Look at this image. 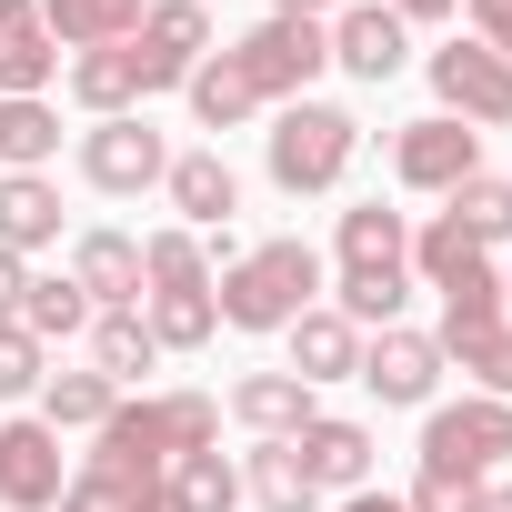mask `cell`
Wrapping results in <instances>:
<instances>
[{
	"instance_id": "2e32d148",
	"label": "cell",
	"mask_w": 512,
	"mask_h": 512,
	"mask_svg": "<svg viewBox=\"0 0 512 512\" xmlns=\"http://www.w3.org/2000/svg\"><path fill=\"white\" fill-rule=\"evenodd\" d=\"M161 191H171L181 231H231V211H241V181H231V161H221V151H171Z\"/></svg>"
},
{
	"instance_id": "f35d334b",
	"label": "cell",
	"mask_w": 512,
	"mask_h": 512,
	"mask_svg": "<svg viewBox=\"0 0 512 512\" xmlns=\"http://www.w3.org/2000/svg\"><path fill=\"white\" fill-rule=\"evenodd\" d=\"M462 11H472V41L512 61V0H462Z\"/></svg>"
},
{
	"instance_id": "9a60e30c",
	"label": "cell",
	"mask_w": 512,
	"mask_h": 512,
	"mask_svg": "<svg viewBox=\"0 0 512 512\" xmlns=\"http://www.w3.org/2000/svg\"><path fill=\"white\" fill-rule=\"evenodd\" d=\"M292 452H302L312 492H372V432H362V422H342V412H312V422L292 432Z\"/></svg>"
},
{
	"instance_id": "3957f363",
	"label": "cell",
	"mask_w": 512,
	"mask_h": 512,
	"mask_svg": "<svg viewBox=\"0 0 512 512\" xmlns=\"http://www.w3.org/2000/svg\"><path fill=\"white\" fill-rule=\"evenodd\" d=\"M141 322H151V342L161 352H201L211 332H221V302H211V262H201V231H151L141 241Z\"/></svg>"
},
{
	"instance_id": "f6af8a7d",
	"label": "cell",
	"mask_w": 512,
	"mask_h": 512,
	"mask_svg": "<svg viewBox=\"0 0 512 512\" xmlns=\"http://www.w3.org/2000/svg\"><path fill=\"white\" fill-rule=\"evenodd\" d=\"M502 312H512V272H502Z\"/></svg>"
},
{
	"instance_id": "cb8c5ba5",
	"label": "cell",
	"mask_w": 512,
	"mask_h": 512,
	"mask_svg": "<svg viewBox=\"0 0 512 512\" xmlns=\"http://www.w3.org/2000/svg\"><path fill=\"white\" fill-rule=\"evenodd\" d=\"M11 322H21V332H31L41 352H51V342H71V332H91V292H81L71 272H41V282L21 292V312H11Z\"/></svg>"
},
{
	"instance_id": "e0dca14e",
	"label": "cell",
	"mask_w": 512,
	"mask_h": 512,
	"mask_svg": "<svg viewBox=\"0 0 512 512\" xmlns=\"http://www.w3.org/2000/svg\"><path fill=\"white\" fill-rule=\"evenodd\" d=\"M71 282L91 292V312H141V241L131 231H81L71 241Z\"/></svg>"
},
{
	"instance_id": "8992f818",
	"label": "cell",
	"mask_w": 512,
	"mask_h": 512,
	"mask_svg": "<svg viewBox=\"0 0 512 512\" xmlns=\"http://www.w3.org/2000/svg\"><path fill=\"white\" fill-rule=\"evenodd\" d=\"M512 462V402H432L422 412V472L442 482H492Z\"/></svg>"
},
{
	"instance_id": "4316f807",
	"label": "cell",
	"mask_w": 512,
	"mask_h": 512,
	"mask_svg": "<svg viewBox=\"0 0 512 512\" xmlns=\"http://www.w3.org/2000/svg\"><path fill=\"white\" fill-rule=\"evenodd\" d=\"M151 362H161V342H151V322H141V312H91V372H111V382L131 392Z\"/></svg>"
},
{
	"instance_id": "7a4b0ae2",
	"label": "cell",
	"mask_w": 512,
	"mask_h": 512,
	"mask_svg": "<svg viewBox=\"0 0 512 512\" xmlns=\"http://www.w3.org/2000/svg\"><path fill=\"white\" fill-rule=\"evenodd\" d=\"M312 292H322V251L312 241H251L241 262L211 282V302H221V322L231 332H292L302 312H312Z\"/></svg>"
},
{
	"instance_id": "7c38bea8",
	"label": "cell",
	"mask_w": 512,
	"mask_h": 512,
	"mask_svg": "<svg viewBox=\"0 0 512 512\" xmlns=\"http://www.w3.org/2000/svg\"><path fill=\"white\" fill-rule=\"evenodd\" d=\"M352 382H372V402H392V412H422L432 402V382H442V342L432 332H362V372Z\"/></svg>"
},
{
	"instance_id": "ac0fdd59",
	"label": "cell",
	"mask_w": 512,
	"mask_h": 512,
	"mask_svg": "<svg viewBox=\"0 0 512 512\" xmlns=\"http://www.w3.org/2000/svg\"><path fill=\"white\" fill-rule=\"evenodd\" d=\"M231 422H241L251 442H292V432L312 422V382H292V372H241V382H231Z\"/></svg>"
},
{
	"instance_id": "8d00e7d4",
	"label": "cell",
	"mask_w": 512,
	"mask_h": 512,
	"mask_svg": "<svg viewBox=\"0 0 512 512\" xmlns=\"http://www.w3.org/2000/svg\"><path fill=\"white\" fill-rule=\"evenodd\" d=\"M151 492H161V482H151ZM61 512H141V492L111 482V472H71V482H61Z\"/></svg>"
},
{
	"instance_id": "1f68e13d",
	"label": "cell",
	"mask_w": 512,
	"mask_h": 512,
	"mask_svg": "<svg viewBox=\"0 0 512 512\" xmlns=\"http://www.w3.org/2000/svg\"><path fill=\"white\" fill-rule=\"evenodd\" d=\"M452 201V231L472 241V251H492V241H512V181H492V171H472L462 191H442Z\"/></svg>"
},
{
	"instance_id": "5bb4252c",
	"label": "cell",
	"mask_w": 512,
	"mask_h": 512,
	"mask_svg": "<svg viewBox=\"0 0 512 512\" xmlns=\"http://www.w3.org/2000/svg\"><path fill=\"white\" fill-rule=\"evenodd\" d=\"M61 71V41L41 21V0H0V101H41Z\"/></svg>"
},
{
	"instance_id": "ba28073f",
	"label": "cell",
	"mask_w": 512,
	"mask_h": 512,
	"mask_svg": "<svg viewBox=\"0 0 512 512\" xmlns=\"http://www.w3.org/2000/svg\"><path fill=\"white\" fill-rule=\"evenodd\" d=\"M201 61H211V11H201V0H151V11H141V31H131L141 101H151V91H181Z\"/></svg>"
},
{
	"instance_id": "ffe728a7",
	"label": "cell",
	"mask_w": 512,
	"mask_h": 512,
	"mask_svg": "<svg viewBox=\"0 0 512 512\" xmlns=\"http://www.w3.org/2000/svg\"><path fill=\"white\" fill-rule=\"evenodd\" d=\"M342 272H412V221L382 201H352L342 211Z\"/></svg>"
},
{
	"instance_id": "60d3db41",
	"label": "cell",
	"mask_w": 512,
	"mask_h": 512,
	"mask_svg": "<svg viewBox=\"0 0 512 512\" xmlns=\"http://www.w3.org/2000/svg\"><path fill=\"white\" fill-rule=\"evenodd\" d=\"M392 21H442V11H462V0H382Z\"/></svg>"
},
{
	"instance_id": "9c48e42d",
	"label": "cell",
	"mask_w": 512,
	"mask_h": 512,
	"mask_svg": "<svg viewBox=\"0 0 512 512\" xmlns=\"http://www.w3.org/2000/svg\"><path fill=\"white\" fill-rule=\"evenodd\" d=\"M472 171H482V131L472 121H442L432 111V121H402L392 131V181L402 191H462Z\"/></svg>"
},
{
	"instance_id": "83f0119b",
	"label": "cell",
	"mask_w": 512,
	"mask_h": 512,
	"mask_svg": "<svg viewBox=\"0 0 512 512\" xmlns=\"http://www.w3.org/2000/svg\"><path fill=\"white\" fill-rule=\"evenodd\" d=\"M161 502H171V512H241V472H231L221 452H181V462L161 472Z\"/></svg>"
},
{
	"instance_id": "484cf974",
	"label": "cell",
	"mask_w": 512,
	"mask_h": 512,
	"mask_svg": "<svg viewBox=\"0 0 512 512\" xmlns=\"http://www.w3.org/2000/svg\"><path fill=\"white\" fill-rule=\"evenodd\" d=\"M432 292H442V332H432V342L482 332V322H512V312H502V272H492V251H482V262H462L452 282H432Z\"/></svg>"
},
{
	"instance_id": "bcb514c9",
	"label": "cell",
	"mask_w": 512,
	"mask_h": 512,
	"mask_svg": "<svg viewBox=\"0 0 512 512\" xmlns=\"http://www.w3.org/2000/svg\"><path fill=\"white\" fill-rule=\"evenodd\" d=\"M201 11H211V0H201Z\"/></svg>"
},
{
	"instance_id": "44dd1931",
	"label": "cell",
	"mask_w": 512,
	"mask_h": 512,
	"mask_svg": "<svg viewBox=\"0 0 512 512\" xmlns=\"http://www.w3.org/2000/svg\"><path fill=\"white\" fill-rule=\"evenodd\" d=\"M141 11L151 0H41V21H51L61 51H111V41L141 31Z\"/></svg>"
},
{
	"instance_id": "8fae6325",
	"label": "cell",
	"mask_w": 512,
	"mask_h": 512,
	"mask_svg": "<svg viewBox=\"0 0 512 512\" xmlns=\"http://www.w3.org/2000/svg\"><path fill=\"white\" fill-rule=\"evenodd\" d=\"M161 171H171V151H161V131H151L141 111L81 131V181H91V191H151Z\"/></svg>"
},
{
	"instance_id": "b9f144b4",
	"label": "cell",
	"mask_w": 512,
	"mask_h": 512,
	"mask_svg": "<svg viewBox=\"0 0 512 512\" xmlns=\"http://www.w3.org/2000/svg\"><path fill=\"white\" fill-rule=\"evenodd\" d=\"M272 11H292V21H332L342 0H272Z\"/></svg>"
},
{
	"instance_id": "7bdbcfd3",
	"label": "cell",
	"mask_w": 512,
	"mask_h": 512,
	"mask_svg": "<svg viewBox=\"0 0 512 512\" xmlns=\"http://www.w3.org/2000/svg\"><path fill=\"white\" fill-rule=\"evenodd\" d=\"M342 512H402L392 492H342Z\"/></svg>"
},
{
	"instance_id": "d590c367",
	"label": "cell",
	"mask_w": 512,
	"mask_h": 512,
	"mask_svg": "<svg viewBox=\"0 0 512 512\" xmlns=\"http://www.w3.org/2000/svg\"><path fill=\"white\" fill-rule=\"evenodd\" d=\"M462 262H482V251H472V241L452 231V211H432V221L412 231V272H422V282H452Z\"/></svg>"
},
{
	"instance_id": "5b68a950",
	"label": "cell",
	"mask_w": 512,
	"mask_h": 512,
	"mask_svg": "<svg viewBox=\"0 0 512 512\" xmlns=\"http://www.w3.org/2000/svg\"><path fill=\"white\" fill-rule=\"evenodd\" d=\"M241 81H251V101H312V81L332 71V41H322V21H292V11H262L231 51H221Z\"/></svg>"
},
{
	"instance_id": "277c9868",
	"label": "cell",
	"mask_w": 512,
	"mask_h": 512,
	"mask_svg": "<svg viewBox=\"0 0 512 512\" xmlns=\"http://www.w3.org/2000/svg\"><path fill=\"white\" fill-rule=\"evenodd\" d=\"M352 151H362V121L352 111H332V101H282V121H272V191H342V171H352Z\"/></svg>"
},
{
	"instance_id": "e575fe53",
	"label": "cell",
	"mask_w": 512,
	"mask_h": 512,
	"mask_svg": "<svg viewBox=\"0 0 512 512\" xmlns=\"http://www.w3.org/2000/svg\"><path fill=\"white\" fill-rule=\"evenodd\" d=\"M41 382H51V352H41L21 322H0V402H31Z\"/></svg>"
},
{
	"instance_id": "6da1fadb",
	"label": "cell",
	"mask_w": 512,
	"mask_h": 512,
	"mask_svg": "<svg viewBox=\"0 0 512 512\" xmlns=\"http://www.w3.org/2000/svg\"><path fill=\"white\" fill-rule=\"evenodd\" d=\"M211 442H221V402H211V392H141V402H121V412L91 432V472L151 492L181 452H211Z\"/></svg>"
},
{
	"instance_id": "74e56055",
	"label": "cell",
	"mask_w": 512,
	"mask_h": 512,
	"mask_svg": "<svg viewBox=\"0 0 512 512\" xmlns=\"http://www.w3.org/2000/svg\"><path fill=\"white\" fill-rule=\"evenodd\" d=\"M402 512H492V482H442V472H422Z\"/></svg>"
},
{
	"instance_id": "f546056e",
	"label": "cell",
	"mask_w": 512,
	"mask_h": 512,
	"mask_svg": "<svg viewBox=\"0 0 512 512\" xmlns=\"http://www.w3.org/2000/svg\"><path fill=\"white\" fill-rule=\"evenodd\" d=\"M181 91H191V121H201V131H241L251 111H262V101H251V81H241V71H231L221 51H211V61H201V71H191Z\"/></svg>"
},
{
	"instance_id": "30bf717a",
	"label": "cell",
	"mask_w": 512,
	"mask_h": 512,
	"mask_svg": "<svg viewBox=\"0 0 512 512\" xmlns=\"http://www.w3.org/2000/svg\"><path fill=\"white\" fill-rule=\"evenodd\" d=\"M322 41H332V71H352V81H402V61H412V21H392L382 0H342V11L322 21Z\"/></svg>"
},
{
	"instance_id": "52a82bcc",
	"label": "cell",
	"mask_w": 512,
	"mask_h": 512,
	"mask_svg": "<svg viewBox=\"0 0 512 512\" xmlns=\"http://www.w3.org/2000/svg\"><path fill=\"white\" fill-rule=\"evenodd\" d=\"M422 71H432V91H442V121L512 131V61H502V51H482V41H442Z\"/></svg>"
},
{
	"instance_id": "836d02e7",
	"label": "cell",
	"mask_w": 512,
	"mask_h": 512,
	"mask_svg": "<svg viewBox=\"0 0 512 512\" xmlns=\"http://www.w3.org/2000/svg\"><path fill=\"white\" fill-rule=\"evenodd\" d=\"M442 362H462L482 382V402H512V322H482V332H452Z\"/></svg>"
},
{
	"instance_id": "4fadbf2b",
	"label": "cell",
	"mask_w": 512,
	"mask_h": 512,
	"mask_svg": "<svg viewBox=\"0 0 512 512\" xmlns=\"http://www.w3.org/2000/svg\"><path fill=\"white\" fill-rule=\"evenodd\" d=\"M61 432L31 412V422H0V512H51L61 502Z\"/></svg>"
},
{
	"instance_id": "ee69618b",
	"label": "cell",
	"mask_w": 512,
	"mask_h": 512,
	"mask_svg": "<svg viewBox=\"0 0 512 512\" xmlns=\"http://www.w3.org/2000/svg\"><path fill=\"white\" fill-rule=\"evenodd\" d=\"M492 512H512V482H492Z\"/></svg>"
},
{
	"instance_id": "7402d4cb",
	"label": "cell",
	"mask_w": 512,
	"mask_h": 512,
	"mask_svg": "<svg viewBox=\"0 0 512 512\" xmlns=\"http://www.w3.org/2000/svg\"><path fill=\"white\" fill-rule=\"evenodd\" d=\"M71 101H81L91 121H121V111H141V71H131V41H111V51H71Z\"/></svg>"
},
{
	"instance_id": "ab89813d",
	"label": "cell",
	"mask_w": 512,
	"mask_h": 512,
	"mask_svg": "<svg viewBox=\"0 0 512 512\" xmlns=\"http://www.w3.org/2000/svg\"><path fill=\"white\" fill-rule=\"evenodd\" d=\"M21 292H31V272H21V251H0V322L21 312Z\"/></svg>"
},
{
	"instance_id": "d6a6232c",
	"label": "cell",
	"mask_w": 512,
	"mask_h": 512,
	"mask_svg": "<svg viewBox=\"0 0 512 512\" xmlns=\"http://www.w3.org/2000/svg\"><path fill=\"white\" fill-rule=\"evenodd\" d=\"M61 151V111L51 101H0V171H41Z\"/></svg>"
},
{
	"instance_id": "d4e9b609",
	"label": "cell",
	"mask_w": 512,
	"mask_h": 512,
	"mask_svg": "<svg viewBox=\"0 0 512 512\" xmlns=\"http://www.w3.org/2000/svg\"><path fill=\"white\" fill-rule=\"evenodd\" d=\"M111 412H121V382L111 372H51L41 382V422L51 432H101Z\"/></svg>"
},
{
	"instance_id": "f1b7e54d",
	"label": "cell",
	"mask_w": 512,
	"mask_h": 512,
	"mask_svg": "<svg viewBox=\"0 0 512 512\" xmlns=\"http://www.w3.org/2000/svg\"><path fill=\"white\" fill-rule=\"evenodd\" d=\"M262 512H322V492H312V472H302V452L292 442H251V482H241Z\"/></svg>"
},
{
	"instance_id": "d6986e66",
	"label": "cell",
	"mask_w": 512,
	"mask_h": 512,
	"mask_svg": "<svg viewBox=\"0 0 512 512\" xmlns=\"http://www.w3.org/2000/svg\"><path fill=\"white\" fill-rule=\"evenodd\" d=\"M61 241V191L41 181V171H0V251H51Z\"/></svg>"
},
{
	"instance_id": "4dcf8cb0",
	"label": "cell",
	"mask_w": 512,
	"mask_h": 512,
	"mask_svg": "<svg viewBox=\"0 0 512 512\" xmlns=\"http://www.w3.org/2000/svg\"><path fill=\"white\" fill-rule=\"evenodd\" d=\"M332 292H342L332 312H342L352 332H392V322H402V302H412V272H342Z\"/></svg>"
},
{
	"instance_id": "603a6c76",
	"label": "cell",
	"mask_w": 512,
	"mask_h": 512,
	"mask_svg": "<svg viewBox=\"0 0 512 512\" xmlns=\"http://www.w3.org/2000/svg\"><path fill=\"white\" fill-rule=\"evenodd\" d=\"M342 372H362V332L342 322V312H302L292 322V382H342Z\"/></svg>"
}]
</instances>
